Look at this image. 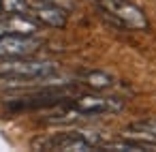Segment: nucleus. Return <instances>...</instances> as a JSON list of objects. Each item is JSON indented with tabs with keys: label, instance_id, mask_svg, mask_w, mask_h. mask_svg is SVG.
Returning <instances> with one entry per match:
<instances>
[{
	"label": "nucleus",
	"instance_id": "1",
	"mask_svg": "<svg viewBox=\"0 0 156 152\" xmlns=\"http://www.w3.org/2000/svg\"><path fill=\"white\" fill-rule=\"evenodd\" d=\"M56 73H58L56 62L32 60L28 56L5 58L0 62V77L17 81V84H47V79H51Z\"/></svg>",
	"mask_w": 156,
	"mask_h": 152
},
{
	"label": "nucleus",
	"instance_id": "2",
	"mask_svg": "<svg viewBox=\"0 0 156 152\" xmlns=\"http://www.w3.org/2000/svg\"><path fill=\"white\" fill-rule=\"evenodd\" d=\"M105 139L94 131H66L32 139L34 150H60V152H88L98 150Z\"/></svg>",
	"mask_w": 156,
	"mask_h": 152
},
{
	"label": "nucleus",
	"instance_id": "3",
	"mask_svg": "<svg viewBox=\"0 0 156 152\" xmlns=\"http://www.w3.org/2000/svg\"><path fill=\"white\" fill-rule=\"evenodd\" d=\"M66 107L77 111L79 116H103L118 114L124 109V101L118 96H101V94H79L64 101Z\"/></svg>",
	"mask_w": 156,
	"mask_h": 152
},
{
	"label": "nucleus",
	"instance_id": "4",
	"mask_svg": "<svg viewBox=\"0 0 156 152\" xmlns=\"http://www.w3.org/2000/svg\"><path fill=\"white\" fill-rule=\"evenodd\" d=\"M103 11H107L115 20L118 26L128 28V30H147V26H150L141 7H137L130 0H118V2H113L109 7H103Z\"/></svg>",
	"mask_w": 156,
	"mask_h": 152
},
{
	"label": "nucleus",
	"instance_id": "5",
	"mask_svg": "<svg viewBox=\"0 0 156 152\" xmlns=\"http://www.w3.org/2000/svg\"><path fill=\"white\" fill-rule=\"evenodd\" d=\"M43 41L37 34H2L0 37V60L5 58H24L41 49Z\"/></svg>",
	"mask_w": 156,
	"mask_h": 152
},
{
	"label": "nucleus",
	"instance_id": "6",
	"mask_svg": "<svg viewBox=\"0 0 156 152\" xmlns=\"http://www.w3.org/2000/svg\"><path fill=\"white\" fill-rule=\"evenodd\" d=\"M28 15L32 20H37L43 26L49 28H64L66 26V11H62L60 7H54L45 0H30V7H28Z\"/></svg>",
	"mask_w": 156,
	"mask_h": 152
},
{
	"label": "nucleus",
	"instance_id": "7",
	"mask_svg": "<svg viewBox=\"0 0 156 152\" xmlns=\"http://www.w3.org/2000/svg\"><path fill=\"white\" fill-rule=\"evenodd\" d=\"M41 24L26 13H5L0 17V37L2 34H37Z\"/></svg>",
	"mask_w": 156,
	"mask_h": 152
},
{
	"label": "nucleus",
	"instance_id": "8",
	"mask_svg": "<svg viewBox=\"0 0 156 152\" xmlns=\"http://www.w3.org/2000/svg\"><path fill=\"white\" fill-rule=\"evenodd\" d=\"M98 150H118V152H156V139H111V141H103L98 146Z\"/></svg>",
	"mask_w": 156,
	"mask_h": 152
},
{
	"label": "nucleus",
	"instance_id": "9",
	"mask_svg": "<svg viewBox=\"0 0 156 152\" xmlns=\"http://www.w3.org/2000/svg\"><path fill=\"white\" fill-rule=\"evenodd\" d=\"M81 81H83L88 88L96 90V92L109 90V88L115 86V79H113L109 73H105V71H83V73H81Z\"/></svg>",
	"mask_w": 156,
	"mask_h": 152
},
{
	"label": "nucleus",
	"instance_id": "10",
	"mask_svg": "<svg viewBox=\"0 0 156 152\" xmlns=\"http://www.w3.org/2000/svg\"><path fill=\"white\" fill-rule=\"evenodd\" d=\"M128 131H133V133H139V135H143V137H150V139H156V118L133 122V124L128 126Z\"/></svg>",
	"mask_w": 156,
	"mask_h": 152
},
{
	"label": "nucleus",
	"instance_id": "11",
	"mask_svg": "<svg viewBox=\"0 0 156 152\" xmlns=\"http://www.w3.org/2000/svg\"><path fill=\"white\" fill-rule=\"evenodd\" d=\"M30 0H0V11L2 13H26L28 15Z\"/></svg>",
	"mask_w": 156,
	"mask_h": 152
},
{
	"label": "nucleus",
	"instance_id": "12",
	"mask_svg": "<svg viewBox=\"0 0 156 152\" xmlns=\"http://www.w3.org/2000/svg\"><path fill=\"white\" fill-rule=\"evenodd\" d=\"M45 2H49V5H54V7H60L62 11H73L75 9V0H45Z\"/></svg>",
	"mask_w": 156,
	"mask_h": 152
},
{
	"label": "nucleus",
	"instance_id": "13",
	"mask_svg": "<svg viewBox=\"0 0 156 152\" xmlns=\"http://www.w3.org/2000/svg\"><path fill=\"white\" fill-rule=\"evenodd\" d=\"M96 2H98L101 7H109V5H113V2H118V0H96Z\"/></svg>",
	"mask_w": 156,
	"mask_h": 152
},
{
	"label": "nucleus",
	"instance_id": "14",
	"mask_svg": "<svg viewBox=\"0 0 156 152\" xmlns=\"http://www.w3.org/2000/svg\"><path fill=\"white\" fill-rule=\"evenodd\" d=\"M0 13H2V11H0Z\"/></svg>",
	"mask_w": 156,
	"mask_h": 152
}]
</instances>
